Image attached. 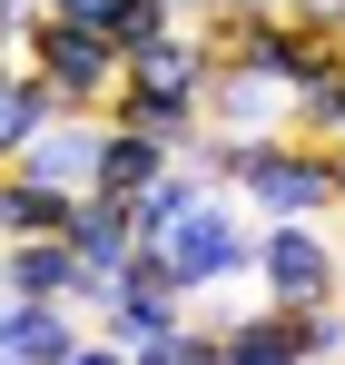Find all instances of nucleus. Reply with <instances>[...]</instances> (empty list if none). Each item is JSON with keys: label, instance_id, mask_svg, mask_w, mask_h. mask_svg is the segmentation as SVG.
I'll use <instances>...</instances> for the list:
<instances>
[{"label": "nucleus", "instance_id": "f257e3e1", "mask_svg": "<svg viewBox=\"0 0 345 365\" xmlns=\"http://www.w3.org/2000/svg\"><path fill=\"white\" fill-rule=\"evenodd\" d=\"M227 187L257 207V217H336V158H326V138H237L227 158Z\"/></svg>", "mask_w": 345, "mask_h": 365}, {"label": "nucleus", "instance_id": "f03ea898", "mask_svg": "<svg viewBox=\"0 0 345 365\" xmlns=\"http://www.w3.org/2000/svg\"><path fill=\"white\" fill-rule=\"evenodd\" d=\"M158 277H168L177 297H207V287H227V277H247V217H237L217 187H197L187 207H177L158 237L138 247Z\"/></svg>", "mask_w": 345, "mask_h": 365}, {"label": "nucleus", "instance_id": "7ed1b4c3", "mask_svg": "<svg viewBox=\"0 0 345 365\" xmlns=\"http://www.w3.org/2000/svg\"><path fill=\"white\" fill-rule=\"evenodd\" d=\"M247 277L267 306H336L345 297V257L326 237V217H257L247 227Z\"/></svg>", "mask_w": 345, "mask_h": 365}, {"label": "nucleus", "instance_id": "20e7f679", "mask_svg": "<svg viewBox=\"0 0 345 365\" xmlns=\"http://www.w3.org/2000/svg\"><path fill=\"white\" fill-rule=\"evenodd\" d=\"M20 60L50 79L59 109H109V89H118V50L99 30H79V20H50V10H40V30L20 40Z\"/></svg>", "mask_w": 345, "mask_h": 365}, {"label": "nucleus", "instance_id": "39448f33", "mask_svg": "<svg viewBox=\"0 0 345 365\" xmlns=\"http://www.w3.org/2000/svg\"><path fill=\"white\" fill-rule=\"evenodd\" d=\"M59 237H69V257H79V297H69V306H109L118 287H128V267H138L128 197H99V187H89V197L69 207V227H59Z\"/></svg>", "mask_w": 345, "mask_h": 365}, {"label": "nucleus", "instance_id": "423d86ee", "mask_svg": "<svg viewBox=\"0 0 345 365\" xmlns=\"http://www.w3.org/2000/svg\"><path fill=\"white\" fill-rule=\"evenodd\" d=\"M10 168L40 178V187H59V197H89V178H99V109H50Z\"/></svg>", "mask_w": 345, "mask_h": 365}, {"label": "nucleus", "instance_id": "0eeeda50", "mask_svg": "<svg viewBox=\"0 0 345 365\" xmlns=\"http://www.w3.org/2000/svg\"><path fill=\"white\" fill-rule=\"evenodd\" d=\"M197 109H207L217 138H277V128H287V89H277L267 69H247V60H217L207 89H197Z\"/></svg>", "mask_w": 345, "mask_h": 365}, {"label": "nucleus", "instance_id": "6e6552de", "mask_svg": "<svg viewBox=\"0 0 345 365\" xmlns=\"http://www.w3.org/2000/svg\"><path fill=\"white\" fill-rule=\"evenodd\" d=\"M89 316H99V326H89V336H109L118 356H138V346H158V336H168L177 316H187V297H177L168 277H158V267H148V257H138V267H128V287H118L109 306H89Z\"/></svg>", "mask_w": 345, "mask_h": 365}, {"label": "nucleus", "instance_id": "1a4fd4ad", "mask_svg": "<svg viewBox=\"0 0 345 365\" xmlns=\"http://www.w3.org/2000/svg\"><path fill=\"white\" fill-rule=\"evenodd\" d=\"M207 69H217V50H207V30H187V20H168L158 40H138V50L118 60V79H128V89H177V99H197V89H207Z\"/></svg>", "mask_w": 345, "mask_h": 365}, {"label": "nucleus", "instance_id": "9d476101", "mask_svg": "<svg viewBox=\"0 0 345 365\" xmlns=\"http://www.w3.org/2000/svg\"><path fill=\"white\" fill-rule=\"evenodd\" d=\"M79 336H89V326H79L59 297H0V356H20V365H59Z\"/></svg>", "mask_w": 345, "mask_h": 365}, {"label": "nucleus", "instance_id": "9b49d317", "mask_svg": "<svg viewBox=\"0 0 345 365\" xmlns=\"http://www.w3.org/2000/svg\"><path fill=\"white\" fill-rule=\"evenodd\" d=\"M217 356L227 365H306V316L296 306H247L217 326Z\"/></svg>", "mask_w": 345, "mask_h": 365}, {"label": "nucleus", "instance_id": "f8f14e48", "mask_svg": "<svg viewBox=\"0 0 345 365\" xmlns=\"http://www.w3.org/2000/svg\"><path fill=\"white\" fill-rule=\"evenodd\" d=\"M99 119H109V128H138V138H158V148H197L207 109H197V99H177V89H128V79H118Z\"/></svg>", "mask_w": 345, "mask_h": 365}, {"label": "nucleus", "instance_id": "ddd939ff", "mask_svg": "<svg viewBox=\"0 0 345 365\" xmlns=\"http://www.w3.org/2000/svg\"><path fill=\"white\" fill-rule=\"evenodd\" d=\"M0 297H79V257H69V237H20L0 247Z\"/></svg>", "mask_w": 345, "mask_h": 365}, {"label": "nucleus", "instance_id": "4468645a", "mask_svg": "<svg viewBox=\"0 0 345 365\" xmlns=\"http://www.w3.org/2000/svg\"><path fill=\"white\" fill-rule=\"evenodd\" d=\"M69 207H79V197H59V187L20 178V168H0V247H20V237H59V227H69Z\"/></svg>", "mask_w": 345, "mask_h": 365}, {"label": "nucleus", "instance_id": "2eb2a0df", "mask_svg": "<svg viewBox=\"0 0 345 365\" xmlns=\"http://www.w3.org/2000/svg\"><path fill=\"white\" fill-rule=\"evenodd\" d=\"M168 158H177V148H158V138H138V128H109V119H99V178H89V187H99V197H138Z\"/></svg>", "mask_w": 345, "mask_h": 365}, {"label": "nucleus", "instance_id": "dca6fc26", "mask_svg": "<svg viewBox=\"0 0 345 365\" xmlns=\"http://www.w3.org/2000/svg\"><path fill=\"white\" fill-rule=\"evenodd\" d=\"M50 109H59V99H50V79H40L30 60H10V69H0V168L30 148V128L50 119Z\"/></svg>", "mask_w": 345, "mask_h": 365}, {"label": "nucleus", "instance_id": "f3484780", "mask_svg": "<svg viewBox=\"0 0 345 365\" xmlns=\"http://www.w3.org/2000/svg\"><path fill=\"white\" fill-rule=\"evenodd\" d=\"M128 365H227V356H217V326H197V297H187V316H177L158 346H138Z\"/></svg>", "mask_w": 345, "mask_h": 365}, {"label": "nucleus", "instance_id": "a211bd4d", "mask_svg": "<svg viewBox=\"0 0 345 365\" xmlns=\"http://www.w3.org/2000/svg\"><path fill=\"white\" fill-rule=\"evenodd\" d=\"M40 10H50V20H79V30H99V40H109L128 0H40ZM109 50H118V40H109Z\"/></svg>", "mask_w": 345, "mask_h": 365}, {"label": "nucleus", "instance_id": "6ab92c4d", "mask_svg": "<svg viewBox=\"0 0 345 365\" xmlns=\"http://www.w3.org/2000/svg\"><path fill=\"white\" fill-rule=\"evenodd\" d=\"M30 30H40V0H0V60H20Z\"/></svg>", "mask_w": 345, "mask_h": 365}, {"label": "nucleus", "instance_id": "aec40b11", "mask_svg": "<svg viewBox=\"0 0 345 365\" xmlns=\"http://www.w3.org/2000/svg\"><path fill=\"white\" fill-rule=\"evenodd\" d=\"M59 365H128V356H118L109 336H79V346H69V356H59Z\"/></svg>", "mask_w": 345, "mask_h": 365}, {"label": "nucleus", "instance_id": "412c9836", "mask_svg": "<svg viewBox=\"0 0 345 365\" xmlns=\"http://www.w3.org/2000/svg\"><path fill=\"white\" fill-rule=\"evenodd\" d=\"M326 138H345V79H336V99H326Z\"/></svg>", "mask_w": 345, "mask_h": 365}, {"label": "nucleus", "instance_id": "4be33fe9", "mask_svg": "<svg viewBox=\"0 0 345 365\" xmlns=\"http://www.w3.org/2000/svg\"><path fill=\"white\" fill-rule=\"evenodd\" d=\"M168 10H177V20H187V30H197V20H207V10H217V0H168Z\"/></svg>", "mask_w": 345, "mask_h": 365}, {"label": "nucleus", "instance_id": "5701e85b", "mask_svg": "<svg viewBox=\"0 0 345 365\" xmlns=\"http://www.w3.org/2000/svg\"><path fill=\"white\" fill-rule=\"evenodd\" d=\"M336 50H345V30H336Z\"/></svg>", "mask_w": 345, "mask_h": 365}, {"label": "nucleus", "instance_id": "b1692460", "mask_svg": "<svg viewBox=\"0 0 345 365\" xmlns=\"http://www.w3.org/2000/svg\"><path fill=\"white\" fill-rule=\"evenodd\" d=\"M0 365H20V356H0Z\"/></svg>", "mask_w": 345, "mask_h": 365}, {"label": "nucleus", "instance_id": "393cba45", "mask_svg": "<svg viewBox=\"0 0 345 365\" xmlns=\"http://www.w3.org/2000/svg\"><path fill=\"white\" fill-rule=\"evenodd\" d=\"M0 69H10V60H0Z\"/></svg>", "mask_w": 345, "mask_h": 365}]
</instances>
